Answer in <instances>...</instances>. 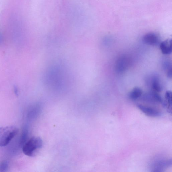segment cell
Instances as JSON below:
<instances>
[{
    "mask_svg": "<svg viewBox=\"0 0 172 172\" xmlns=\"http://www.w3.org/2000/svg\"><path fill=\"white\" fill-rule=\"evenodd\" d=\"M43 142L41 138L34 137L27 140L22 147V151L26 156L32 157L38 150L41 148Z\"/></svg>",
    "mask_w": 172,
    "mask_h": 172,
    "instance_id": "obj_1",
    "label": "cell"
},
{
    "mask_svg": "<svg viewBox=\"0 0 172 172\" xmlns=\"http://www.w3.org/2000/svg\"><path fill=\"white\" fill-rule=\"evenodd\" d=\"M18 131V129L14 126L0 128V147L7 146L17 134Z\"/></svg>",
    "mask_w": 172,
    "mask_h": 172,
    "instance_id": "obj_2",
    "label": "cell"
},
{
    "mask_svg": "<svg viewBox=\"0 0 172 172\" xmlns=\"http://www.w3.org/2000/svg\"><path fill=\"white\" fill-rule=\"evenodd\" d=\"M46 76V81L51 88H58L62 84V76L60 69L57 68H52Z\"/></svg>",
    "mask_w": 172,
    "mask_h": 172,
    "instance_id": "obj_3",
    "label": "cell"
},
{
    "mask_svg": "<svg viewBox=\"0 0 172 172\" xmlns=\"http://www.w3.org/2000/svg\"><path fill=\"white\" fill-rule=\"evenodd\" d=\"M130 60L126 55H123L118 58L116 62L115 68L118 73L125 72L129 67L130 64Z\"/></svg>",
    "mask_w": 172,
    "mask_h": 172,
    "instance_id": "obj_4",
    "label": "cell"
},
{
    "mask_svg": "<svg viewBox=\"0 0 172 172\" xmlns=\"http://www.w3.org/2000/svg\"><path fill=\"white\" fill-rule=\"evenodd\" d=\"M142 99L143 101L148 103L155 104L163 103V99L161 96L156 91H153L145 94Z\"/></svg>",
    "mask_w": 172,
    "mask_h": 172,
    "instance_id": "obj_5",
    "label": "cell"
},
{
    "mask_svg": "<svg viewBox=\"0 0 172 172\" xmlns=\"http://www.w3.org/2000/svg\"><path fill=\"white\" fill-rule=\"evenodd\" d=\"M138 108L145 115L153 117H158L161 115V112L157 109L152 107L145 106L141 104H138Z\"/></svg>",
    "mask_w": 172,
    "mask_h": 172,
    "instance_id": "obj_6",
    "label": "cell"
},
{
    "mask_svg": "<svg viewBox=\"0 0 172 172\" xmlns=\"http://www.w3.org/2000/svg\"><path fill=\"white\" fill-rule=\"evenodd\" d=\"M143 41L145 44L149 45H156L159 42V38L156 33H150L145 35L143 38Z\"/></svg>",
    "mask_w": 172,
    "mask_h": 172,
    "instance_id": "obj_7",
    "label": "cell"
},
{
    "mask_svg": "<svg viewBox=\"0 0 172 172\" xmlns=\"http://www.w3.org/2000/svg\"><path fill=\"white\" fill-rule=\"evenodd\" d=\"M41 110V106L39 104H36L31 106L28 111L27 117L28 119L32 120L35 119L39 115Z\"/></svg>",
    "mask_w": 172,
    "mask_h": 172,
    "instance_id": "obj_8",
    "label": "cell"
},
{
    "mask_svg": "<svg viewBox=\"0 0 172 172\" xmlns=\"http://www.w3.org/2000/svg\"><path fill=\"white\" fill-rule=\"evenodd\" d=\"M160 48L163 54L168 55L172 53V40L167 39L160 44Z\"/></svg>",
    "mask_w": 172,
    "mask_h": 172,
    "instance_id": "obj_9",
    "label": "cell"
},
{
    "mask_svg": "<svg viewBox=\"0 0 172 172\" xmlns=\"http://www.w3.org/2000/svg\"><path fill=\"white\" fill-rule=\"evenodd\" d=\"M151 83L152 88L154 91L159 92L162 91V86L160 84L159 77L157 75H154L151 78Z\"/></svg>",
    "mask_w": 172,
    "mask_h": 172,
    "instance_id": "obj_10",
    "label": "cell"
},
{
    "mask_svg": "<svg viewBox=\"0 0 172 172\" xmlns=\"http://www.w3.org/2000/svg\"><path fill=\"white\" fill-rule=\"evenodd\" d=\"M165 100L162 104L167 109V111L170 113L172 112V93L170 91H167L165 94Z\"/></svg>",
    "mask_w": 172,
    "mask_h": 172,
    "instance_id": "obj_11",
    "label": "cell"
},
{
    "mask_svg": "<svg viewBox=\"0 0 172 172\" xmlns=\"http://www.w3.org/2000/svg\"><path fill=\"white\" fill-rule=\"evenodd\" d=\"M172 165V160H161L159 161L155 164L154 171H162V170L165 167H168Z\"/></svg>",
    "mask_w": 172,
    "mask_h": 172,
    "instance_id": "obj_12",
    "label": "cell"
},
{
    "mask_svg": "<svg viewBox=\"0 0 172 172\" xmlns=\"http://www.w3.org/2000/svg\"><path fill=\"white\" fill-rule=\"evenodd\" d=\"M29 133V130L28 126L24 127L22 131L20 137L19 142V146L22 148L23 145L27 141V138Z\"/></svg>",
    "mask_w": 172,
    "mask_h": 172,
    "instance_id": "obj_13",
    "label": "cell"
},
{
    "mask_svg": "<svg viewBox=\"0 0 172 172\" xmlns=\"http://www.w3.org/2000/svg\"><path fill=\"white\" fill-rule=\"evenodd\" d=\"M142 93V91L141 88L138 87H135L129 93V96L131 99L135 100L141 97Z\"/></svg>",
    "mask_w": 172,
    "mask_h": 172,
    "instance_id": "obj_14",
    "label": "cell"
},
{
    "mask_svg": "<svg viewBox=\"0 0 172 172\" xmlns=\"http://www.w3.org/2000/svg\"><path fill=\"white\" fill-rule=\"evenodd\" d=\"M9 163L7 161H4L0 163V172H5L8 171Z\"/></svg>",
    "mask_w": 172,
    "mask_h": 172,
    "instance_id": "obj_15",
    "label": "cell"
},
{
    "mask_svg": "<svg viewBox=\"0 0 172 172\" xmlns=\"http://www.w3.org/2000/svg\"><path fill=\"white\" fill-rule=\"evenodd\" d=\"M4 41V37L2 33L0 32V45L3 44Z\"/></svg>",
    "mask_w": 172,
    "mask_h": 172,
    "instance_id": "obj_16",
    "label": "cell"
}]
</instances>
